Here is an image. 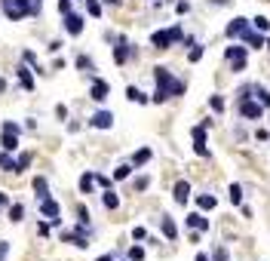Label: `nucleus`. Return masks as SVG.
<instances>
[{"mask_svg": "<svg viewBox=\"0 0 270 261\" xmlns=\"http://www.w3.org/2000/svg\"><path fill=\"white\" fill-rule=\"evenodd\" d=\"M196 206H200L203 212H209V209H215V206H218V200H215L212 194H200V197H196Z\"/></svg>", "mask_w": 270, "mask_h": 261, "instance_id": "obj_24", "label": "nucleus"}, {"mask_svg": "<svg viewBox=\"0 0 270 261\" xmlns=\"http://www.w3.org/2000/svg\"><path fill=\"white\" fill-rule=\"evenodd\" d=\"M95 187V172H83L80 175V194H92Z\"/></svg>", "mask_w": 270, "mask_h": 261, "instance_id": "obj_21", "label": "nucleus"}, {"mask_svg": "<svg viewBox=\"0 0 270 261\" xmlns=\"http://www.w3.org/2000/svg\"><path fill=\"white\" fill-rule=\"evenodd\" d=\"M77 68H80V71H89V68H95V65H92L89 56H77Z\"/></svg>", "mask_w": 270, "mask_h": 261, "instance_id": "obj_35", "label": "nucleus"}, {"mask_svg": "<svg viewBox=\"0 0 270 261\" xmlns=\"http://www.w3.org/2000/svg\"><path fill=\"white\" fill-rule=\"evenodd\" d=\"M40 215L49 218L52 228H59V224H62V218H59V215H62V206L52 200V197H43V200H40Z\"/></svg>", "mask_w": 270, "mask_h": 261, "instance_id": "obj_4", "label": "nucleus"}, {"mask_svg": "<svg viewBox=\"0 0 270 261\" xmlns=\"http://www.w3.org/2000/svg\"><path fill=\"white\" fill-rule=\"evenodd\" d=\"M209 108H212L215 114H224V98H221V95H212V98H209Z\"/></svg>", "mask_w": 270, "mask_h": 261, "instance_id": "obj_32", "label": "nucleus"}, {"mask_svg": "<svg viewBox=\"0 0 270 261\" xmlns=\"http://www.w3.org/2000/svg\"><path fill=\"white\" fill-rule=\"evenodd\" d=\"M3 206H9V194H6V190H0V209H3Z\"/></svg>", "mask_w": 270, "mask_h": 261, "instance_id": "obj_49", "label": "nucleus"}, {"mask_svg": "<svg viewBox=\"0 0 270 261\" xmlns=\"http://www.w3.org/2000/svg\"><path fill=\"white\" fill-rule=\"evenodd\" d=\"M190 135H193V151L200 154V157H209V148H206V126H193Z\"/></svg>", "mask_w": 270, "mask_h": 261, "instance_id": "obj_7", "label": "nucleus"}, {"mask_svg": "<svg viewBox=\"0 0 270 261\" xmlns=\"http://www.w3.org/2000/svg\"><path fill=\"white\" fill-rule=\"evenodd\" d=\"M101 203H104V209H111V212H114V209H120V197L114 194V190H104V194H101Z\"/></svg>", "mask_w": 270, "mask_h": 261, "instance_id": "obj_23", "label": "nucleus"}, {"mask_svg": "<svg viewBox=\"0 0 270 261\" xmlns=\"http://www.w3.org/2000/svg\"><path fill=\"white\" fill-rule=\"evenodd\" d=\"M172 197H175V203H178V206H184V203H187V197H190V184L181 178V181H178V184L172 187Z\"/></svg>", "mask_w": 270, "mask_h": 261, "instance_id": "obj_12", "label": "nucleus"}, {"mask_svg": "<svg viewBox=\"0 0 270 261\" xmlns=\"http://www.w3.org/2000/svg\"><path fill=\"white\" fill-rule=\"evenodd\" d=\"M86 12L92 15V19H101V3L98 0H86Z\"/></svg>", "mask_w": 270, "mask_h": 261, "instance_id": "obj_29", "label": "nucleus"}, {"mask_svg": "<svg viewBox=\"0 0 270 261\" xmlns=\"http://www.w3.org/2000/svg\"><path fill=\"white\" fill-rule=\"evenodd\" d=\"M95 261H114V255H101V258H95Z\"/></svg>", "mask_w": 270, "mask_h": 261, "instance_id": "obj_52", "label": "nucleus"}, {"mask_svg": "<svg viewBox=\"0 0 270 261\" xmlns=\"http://www.w3.org/2000/svg\"><path fill=\"white\" fill-rule=\"evenodd\" d=\"M59 12H62V15L71 12V0H59Z\"/></svg>", "mask_w": 270, "mask_h": 261, "instance_id": "obj_44", "label": "nucleus"}, {"mask_svg": "<svg viewBox=\"0 0 270 261\" xmlns=\"http://www.w3.org/2000/svg\"><path fill=\"white\" fill-rule=\"evenodd\" d=\"M65 31L71 34V37H80V34H83V15L68 12V15H65Z\"/></svg>", "mask_w": 270, "mask_h": 261, "instance_id": "obj_8", "label": "nucleus"}, {"mask_svg": "<svg viewBox=\"0 0 270 261\" xmlns=\"http://www.w3.org/2000/svg\"><path fill=\"white\" fill-rule=\"evenodd\" d=\"M224 59H227L230 65L246 62V59H249V46H227V49H224Z\"/></svg>", "mask_w": 270, "mask_h": 261, "instance_id": "obj_9", "label": "nucleus"}, {"mask_svg": "<svg viewBox=\"0 0 270 261\" xmlns=\"http://www.w3.org/2000/svg\"><path fill=\"white\" fill-rule=\"evenodd\" d=\"M56 117H59V120L68 117V108H65V104H56Z\"/></svg>", "mask_w": 270, "mask_h": 261, "instance_id": "obj_47", "label": "nucleus"}, {"mask_svg": "<svg viewBox=\"0 0 270 261\" xmlns=\"http://www.w3.org/2000/svg\"><path fill=\"white\" fill-rule=\"evenodd\" d=\"M212 261H227V252H224V249H215V252H212Z\"/></svg>", "mask_w": 270, "mask_h": 261, "instance_id": "obj_45", "label": "nucleus"}, {"mask_svg": "<svg viewBox=\"0 0 270 261\" xmlns=\"http://www.w3.org/2000/svg\"><path fill=\"white\" fill-rule=\"evenodd\" d=\"M6 218H9L12 224H22V221H25V206H22V203H12V206L6 209Z\"/></svg>", "mask_w": 270, "mask_h": 261, "instance_id": "obj_17", "label": "nucleus"}, {"mask_svg": "<svg viewBox=\"0 0 270 261\" xmlns=\"http://www.w3.org/2000/svg\"><path fill=\"white\" fill-rule=\"evenodd\" d=\"M267 49H270V40H267Z\"/></svg>", "mask_w": 270, "mask_h": 261, "instance_id": "obj_53", "label": "nucleus"}, {"mask_svg": "<svg viewBox=\"0 0 270 261\" xmlns=\"http://www.w3.org/2000/svg\"><path fill=\"white\" fill-rule=\"evenodd\" d=\"M252 92L258 95V101L264 104V108H270V92H267V89H261V86H252Z\"/></svg>", "mask_w": 270, "mask_h": 261, "instance_id": "obj_31", "label": "nucleus"}, {"mask_svg": "<svg viewBox=\"0 0 270 261\" xmlns=\"http://www.w3.org/2000/svg\"><path fill=\"white\" fill-rule=\"evenodd\" d=\"M0 148H3V151H19V135H15V132H3V135H0Z\"/></svg>", "mask_w": 270, "mask_h": 261, "instance_id": "obj_16", "label": "nucleus"}, {"mask_svg": "<svg viewBox=\"0 0 270 261\" xmlns=\"http://www.w3.org/2000/svg\"><path fill=\"white\" fill-rule=\"evenodd\" d=\"M187 228H193V231H209V218H203L200 212H190V215H187Z\"/></svg>", "mask_w": 270, "mask_h": 261, "instance_id": "obj_18", "label": "nucleus"}, {"mask_svg": "<svg viewBox=\"0 0 270 261\" xmlns=\"http://www.w3.org/2000/svg\"><path fill=\"white\" fill-rule=\"evenodd\" d=\"M200 59H203V46H193L187 52V62H200Z\"/></svg>", "mask_w": 270, "mask_h": 261, "instance_id": "obj_37", "label": "nucleus"}, {"mask_svg": "<svg viewBox=\"0 0 270 261\" xmlns=\"http://www.w3.org/2000/svg\"><path fill=\"white\" fill-rule=\"evenodd\" d=\"M3 132H15V135H22V126L15 123V120H3V126H0Z\"/></svg>", "mask_w": 270, "mask_h": 261, "instance_id": "obj_34", "label": "nucleus"}, {"mask_svg": "<svg viewBox=\"0 0 270 261\" xmlns=\"http://www.w3.org/2000/svg\"><path fill=\"white\" fill-rule=\"evenodd\" d=\"M126 261H129V258H126Z\"/></svg>", "mask_w": 270, "mask_h": 261, "instance_id": "obj_55", "label": "nucleus"}, {"mask_svg": "<svg viewBox=\"0 0 270 261\" xmlns=\"http://www.w3.org/2000/svg\"><path fill=\"white\" fill-rule=\"evenodd\" d=\"M31 187L37 190V200H43V197H49V181L43 178V175H34V181H31Z\"/></svg>", "mask_w": 270, "mask_h": 261, "instance_id": "obj_19", "label": "nucleus"}, {"mask_svg": "<svg viewBox=\"0 0 270 261\" xmlns=\"http://www.w3.org/2000/svg\"><path fill=\"white\" fill-rule=\"evenodd\" d=\"M246 28H249V19H233V22L224 28V34H227V37H240Z\"/></svg>", "mask_w": 270, "mask_h": 261, "instance_id": "obj_15", "label": "nucleus"}, {"mask_svg": "<svg viewBox=\"0 0 270 261\" xmlns=\"http://www.w3.org/2000/svg\"><path fill=\"white\" fill-rule=\"evenodd\" d=\"M3 92H6V80H3V77H0V95H3Z\"/></svg>", "mask_w": 270, "mask_h": 261, "instance_id": "obj_50", "label": "nucleus"}, {"mask_svg": "<svg viewBox=\"0 0 270 261\" xmlns=\"http://www.w3.org/2000/svg\"><path fill=\"white\" fill-rule=\"evenodd\" d=\"M31 160H34V154L31 151H25V154H19V160H15V172H19V175H22V172L31 166Z\"/></svg>", "mask_w": 270, "mask_h": 261, "instance_id": "obj_26", "label": "nucleus"}, {"mask_svg": "<svg viewBox=\"0 0 270 261\" xmlns=\"http://www.w3.org/2000/svg\"><path fill=\"white\" fill-rule=\"evenodd\" d=\"M148 160H151V148H138L132 154V166H145Z\"/></svg>", "mask_w": 270, "mask_h": 261, "instance_id": "obj_25", "label": "nucleus"}, {"mask_svg": "<svg viewBox=\"0 0 270 261\" xmlns=\"http://www.w3.org/2000/svg\"><path fill=\"white\" fill-rule=\"evenodd\" d=\"M89 126L92 129H111L114 126V114L111 111H95L92 117H89Z\"/></svg>", "mask_w": 270, "mask_h": 261, "instance_id": "obj_6", "label": "nucleus"}, {"mask_svg": "<svg viewBox=\"0 0 270 261\" xmlns=\"http://www.w3.org/2000/svg\"><path fill=\"white\" fill-rule=\"evenodd\" d=\"M132 52H135V49H129V43L120 37V43L114 46V62H117V65H126V59H129Z\"/></svg>", "mask_w": 270, "mask_h": 261, "instance_id": "obj_13", "label": "nucleus"}, {"mask_svg": "<svg viewBox=\"0 0 270 261\" xmlns=\"http://www.w3.org/2000/svg\"><path fill=\"white\" fill-rule=\"evenodd\" d=\"M0 9H3V15L9 22H22L25 15L19 12V6H15V0H0Z\"/></svg>", "mask_w": 270, "mask_h": 261, "instance_id": "obj_10", "label": "nucleus"}, {"mask_svg": "<svg viewBox=\"0 0 270 261\" xmlns=\"http://www.w3.org/2000/svg\"><path fill=\"white\" fill-rule=\"evenodd\" d=\"M154 80H157V92H154V98H151L154 104H163L166 98L184 92V83H178V80L169 74V68H154Z\"/></svg>", "mask_w": 270, "mask_h": 261, "instance_id": "obj_1", "label": "nucleus"}, {"mask_svg": "<svg viewBox=\"0 0 270 261\" xmlns=\"http://www.w3.org/2000/svg\"><path fill=\"white\" fill-rule=\"evenodd\" d=\"M160 228H163V237L166 240H178V228H175V221L166 215V218H160Z\"/></svg>", "mask_w": 270, "mask_h": 261, "instance_id": "obj_20", "label": "nucleus"}, {"mask_svg": "<svg viewBox=\"0 0 270 261\" xmlns=\"http://www.w3.org/2000/svg\"><path fill=\"white\" fill-rule=\"evenodd\" d=\"M178 40H184V31L178 28V25L163 28V31H154V34H151V46H154V49H169V46H175Z\"/></svg>", "mask_w": 270, "mask_h": 261, "instance_id": "obj_2", "label": "nucleus"}, {"mask_svg": "<svg viewBox=\"0 0 270 261\" xmlns=\"http://www.w3.org/2000/svg\"><path fill=\"white\" fill-rule=\"evenodd\" d=\"M77 218H80V224H89V212H86V206H77Z\"/></svg>", "mask_w": 270, "mask_h": 261, "instance_id": "obj_41", "label": "nucleus"}, {"mask_svg": "<svg viewBox=\"0 0 270 261\" xmlns=\"http://www.w3.org/2000/svg\"><path fill=\"white\" fill-rule=\"evenodd\" d=\"M193 261H212V258H209V255H203V252H200V255H196V258H193Z\"/></svg>", "mask_w": 270, "mask_h": 261, "instance_id": "obj_51", "label": "nucleus"}, {"mask_svg": "<svg viewBox=\"0 0 270 261\" xmlns=\"http://www.w3.org/2000/svg\"><path fill=\"white\" fill-rule=\"evenodd\" d=\"M132 169H135L132 163H123V166H117V169H114V181H123V178H129V175H132Z\"/></svg>", "mask_w": 270, "mask_h": 261, "instance_id": "obj_27", "label": "nucleus"}, {"mask_svg": "<svg viewBox=\"0 0 270 261\" xmlns=\"http://www.w3.org/2000/svg\"><path fill=\"white\" fill-rule=\"evenodd\" d=\"M255 138H258V142H267L270 132H267V129H258V132H255Z\"/></svg>", "mask_w": 270, "mask_h": 261, "instance_id": "obj_48", "label": "nucleus"}, {"mask_svg": "<svg viewBox=\"0 0 270 261\" xmlns=\"http://www.w3.org/2000/svg\"><path fill=\"white\" fill-rule=\"evenodd\" d=\"M95 184H98V187H104V190H107V187H111V178H104V175H95Z\"/></svg>", "mask_w": 270, "mask_h": 261, "instance_id": "obj_46", "label": "nucleus"}, {"mask_svg": "<svg viewBox=\"0 0 270 261\" xmlns=\"http://www.w3.org/2000/svg\"><path fill=\"white\" fill-rule=\"evenodd\" d=\"M22 59H25V65H34V68H37V56H34L31 49H25V52H22Z\"/></svg>", "mask_w": 270, "mask_h": 261, "instance_id": "obj_38", "label": "nucleus"}, {"mask_svg": "<svg viewBox=\"0 0 270 261\" xmlns=\"http://www.w3.org/2000/svg\"><path fill=\"white\" fill-rule=\"evenodd\" d=\"M49 228H52L49 221H40V224H37V234H40V237H49Z\"/></svg>", "mask_w": 270, "mask_h": 261, "instance_id": "obj_42", "label": "nucleus"}, {"mask_svg": "<svg viewBox=\"0 0 270 261\" xmlns=\"http://www.w3.org/2000/svg\"><path fill=\"white\" fill-rule=\"evenodd\" d=\"M227 194H230V203H237V206L243 203V187H240V184H230Z\"/></svg>", "mask_w": 270, "mask_h": 261, "instance_id": "obj_30", "label": "nucleus"}, {"mask_svg": "<svg viewBox=\"0 0 270 261\" xmlns=\"http://www.w3.org/2000/svg\"><path fill=\"white\" fill-rule=\"evenodd\" d=\"M107 92H111V86H107V80H101V77H92V86H89V98H92V101H104V98H107Z\"/></svg>", "mask_w": 270, "mask_h": 261, "instance_id": "obj_5", "label": "nucleus"}, {"mask_svg": "<svg viewBox=\"0 0 270 261\" xmlns=\"http://www.w3.org/2000/svg\"><path fill=\"white\" fill-rule=\"evenodd\" d=\"M148 184H151V178H148V175H141V178H135V190H148Z\"/></svg>", "mask_w": 270, "mask_h": 261, "instance_id": "obj_39", "label": "nucleus"}, {"mask_svg": "<svg viewBox=\"0 0 270 261\" xmlns=\"http://www.w3.org/2000/svg\"><path fill=\"white\" fill-rule=\"evenodd\" d=\"M37 3H43V0H37Z\"/></svg>", "mask_w": 270, "mask_h": 261, "instance_id": "obj_54", "label": "nucleus"}, {"mask_svg": "<svg viewBox=\"0 0 270 261\" xmlns=\"http://www.w3.org/2000/svg\"><path fill=\"white\" fill-rule=\"evenodd\" d=\"M132 240H148V231L145 228H132Z\"/></svg>", "mask_w": 270, "mask_h": 261, "instance_id": "obj_43", "label": "nucleus"}, {"mask_svg": "<svg viewBox=\"0 0 270 261\" xmlns=\"http://www.w3.org/2000/svg\"><path fill=\"white\" fill-rule=\"evenodd\" d=\"M240 37L246 40V46H249V49H261V46H264V37H261V31H252V28H246V31L240 34Z\"/></svg>", "mask_w": 270, "mask_h": 261, "instance_id": "obj_11", "label": "nucleus"}, {"mask_svg": "<svg viewBox=\"0 0 270 261\" xmlns=\"http://www.w3.org/2000/svg\"><path fill=\"white\" fill-rule=\"evenodd\" d=\"M252 22H255V31H270V19H264V15H255V19H252Z\"/></svg>", "mask_w": 270, "mask_h": 261, "instance_id": "obj_33", "label": "nucleus"}, {"mask_svg": "<svg viewBox=\"0 0 270 261\" xmlns=\"http://www.w3.org/2000/svg\"><path fill=\"white\" fill-rule=\"evenodd\" d=\"M240 117H243V120H258V117H261V104H258V101H252V86H243Z\"/></svg>", "mask_w": 270, "mask_h": 261, "instance_id": "obj_3", "label": "nucleus"}, {"mask_svg": "<svg viewBox=\"0 0 270 261\" xmlns=\"http://www.w3.org/2000/svg\"><path fill=\"white\" fill-rule=\"evenodd\" d=\"M129 261H145V249H141V246H132V249H129Z\"/></svg>", "mask_w": 270, "mask_h": 261, "instance_id": "obj_36", "label": "nucleus"}, {"mask_svg": "<svg viewBox=\"0 0 270 261\" xmlns=\"http://www.w3.org/2000/svg\"><path fill=\"white\" fill-rule=\"evenodd\" d=\"M0 169H3V172H15V160L9 157V151H0Z\"/></svg>", "mask_w": 270, "mask_h": 261, "instance_id": "obj_28", "label": "nucleus"}, {"mask_svg": "<svg viewBox=\"0 0 270 261\" xmlns=\"http://www.w3.org/2000/svg\"><path fill=\"white\" fill-rule=\"evenodd\" d=\"M126 98H129V101H135V104H148V101H151L145 92L138 89V86H129V89H126Z\"/></svg>", "mask_w": 270, "mask_h": 261, "instance_id": "obj_22", "label": "nucleus"}, {"mask_svg": "<svg viewBox=\"0 0 270 261\" xmlns=\"http://www.w3.org/2000/svg\"><path fill=\"white\" fill-rule=\"evenodd\" d=\"M9 255V240H0V261H6Z\"/></svg>", "mask_w": 270, "mask_h": 261, "instance_id": "obj_40", "label": "nucleus"}, {"mask_svg": "<svg viewBox=\"0 0 270 261\" xmlns=\"http://www.w3.org/2000/svg\"><path fill=\"white\" fill-rule=\"evenodd\" d=\"M15 77H19V86L25 92H34V77H31V71L25 65H19V71H15Z\"/></svg>", "mask_w": 270, "mask_h": 261, "instance_id": "obj_14", "label": "nucleus"}]
</instances>
